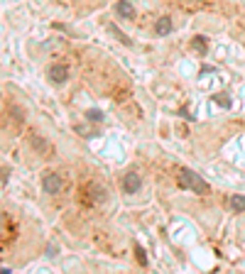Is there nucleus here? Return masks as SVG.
<instances>
[{
    "label": "nucleus",
    "mask_w": 245,
    "mask_h": 274,
    "mask_svg": "<svg viewBox=\"0 0 245 274\" xmlns=\"http://www.w3.org/2000/svg\"><path fill=\"white\" fill-rule=\"evenodd\" d=\"M177 181L181 188H189L194 194H209V184H206L196 172H191V169H181L177 176Z\"/></svg>",
    "instance_id": "1"
},
{
    "label": "nucleus",
    "mask_w": 245,
    "mask_h": 274,
    "mask_svg": "<svg viewBox=\"0 0 245 274\" xmlns=\"http://www.w3.org/2000/svg\"><path fill=\"white\" fill-rule=\"evenodd\" d=\"M42 188H45V194H59V191H62V176L47 174L45 179H42Z\"/></svg>",
    "instance_id": "2"
},
{
    "label": "nucleus",
    "mask_w": 245,
    "mask_h": 274,
    "mask_svg": "<svg viewBox=\"0 0 245 274\" xmlns=\"http://www.w3.org/2000/svg\"><path fill=\"white\" fill-rule=\"evenodd\" d=\"M47 74H49V78H52L54 83H64V81L69 78V69L64 64H54V66H49Z\"/></svg>",
    "instance_id": "3"
},
{
    "label": "nucleus",
    "mask_w": 245,
    "mask_h": 274,
    "mask_svg": "<svg viewBox=\"0 0 245 274\" xmlns=\"http://www.w3.org/2000/svg\"><path fill=\"white\" fill-rule=\"evenodd\" d=\"M142 186V179L140 174H128L125 176V181H122V188H125V194H137Z\"/></svg>",
    "instance_id": "4"
},
{
    "label": "nucleus",
    "mask_w": 245,
    "mask_h": 274,
    "mask_svg": "<svg viewBox=\"0 0 245 274\" xmlns=\"http://www.w3.org/2000/svg\"><path fill=\"white\" fill-rule=\"evenodd\" d=\"M115 12H118L120 17H125V20H133L135 17L133 3H128V0H118V3H115Z\"/></svg>",
    "instance_id": "5"
},
{
    "label": "nucleus",
    "mask_w": 245,
    "mask_h": 274,
    "mask_svg": "<svg viewBox=\"0 0 245 274\" xmlns=\"http://www.w3.org/2000/svg\"><path fill=\"white\" fill-rule=\"evenodd\" d=\"M155 32L159 34V37H167V34L172 32V20H169V17H159L155 25Z\"/></svg>",
    "instance_id": "6"
},
{
    "label": "nucleus",
    "mask_w": 245,
    "mask_h": 274,
    "mask_svg": "<svg viewBox=\"0 0 245 274\" xmlns=\"http://www.w3.org/2000/svg\"><path fill=\"white\" fill-rule=\"evenodd\" d=\"M30 144H32L37 152H47V150H49V144H47L39 135H30Z\"/></svg>",
    "instance_id": "7"
},
{
    "label": "nucleus",
    "mask_w": 245,
    "mask_h": 274,
    "mask_svg": "<svg viewBox=\"0 0 245 274\" xmlns=\"http://www.w3.org/2000/svg\"><path fill=\"white\" fill-rule=\"evenodd\" d=\"M231 208L238 210V213H240V210H245V198L243 196H231Z\"/></svg>",
    "instance_id": "8"
},
{
    "label": "nucleus",
    "mask_w": 245,
    "mask_h": 274,
    "mask_svg": "<svg viewBox=\"0 0 245 274\" xmlns=\"http://www.w3.org/2000/svg\"><path fill=\"white\" fill-rule=\"evenodd\" d=\"M108 32H111V34H115V37H118V39H120L122 44H128V47L133 44V42H130V39H128V37H125V34L120 32V30H118V27H115V25H108Z\"/></svg>",
    "instance_id": "9"
},
{
    "label": "nucleus",
    "mask_w": 245,
    "mask_h": 274,
    "mask_svg": "<svg viewBox=\"0 0 245 274\" xmlns=\"http://www.w3.org/2000/svg\"><path fill=\"white\" fill-rule=\"evenodd\" d=\"M86 120H91V122H103V113H100V110H96V108H91L89 113H86Z\"/></svg>",
    "instance_id": "10"
},
{
    "label": "nucleus",
    "mask_w": 245,
    "mask_h": 274,
    "mask_svg": "<svg viewBox=\"0 0 245 274\" xmlns=\"http://www.w3.org/2000/svg\"><path fill=\"white\" fill-rule=\"evenodd\" d=\"M191 47H194L196 52H201V54H206V42H203V37H196V39L191 42Z\"/></svg>",
    "instance_id": "11"
},
{
    "label": "nucleus",
    "mask_w": 245,
    "mask_h": 274,
    "mask_svg": "<svg viewBox=\"0 0 245 274\" xmlns=\"http://www.w3.org/2000/svg\"><path fill=\"white\" fill-rule=\"evenodd\" d=\"M135 257H137V262L142 264V267H147V257H145V252H142V247H140V245L135 247Z\"/></svg>",
    "instance_id": "12"
},
{
    "label": "nucleus",
    "mask_w": 245,
    "mask_h": 274,
    "mask_svg": "<svg viewBox=\"0 0 245 274\" xmlns=\"http://www.w3.org/2000/svg\"><path fill=\"white\" fill-rule=\"evenodd\" d=\"M216 103H218V106H223V108H231V98H228L226 93H221V96H216Z\"/></svg>",
    "instance_id": "13"
},
{
    "label": "nucleus",
    "mask_w": 245,
    "mask_h": 274,
    "mask_svg": "<svg viewBox=\"0 0 245 274\" xmlns=\"http://www.w3.org/2000/svg\"><path fill=\"white\" fill-rule=\"evenodd\" d=\"M8 176H10V172L3 166V176H0V181H3V186H8Z\"/></svg>",
    "instance_id": "14"
}]
</instances>
